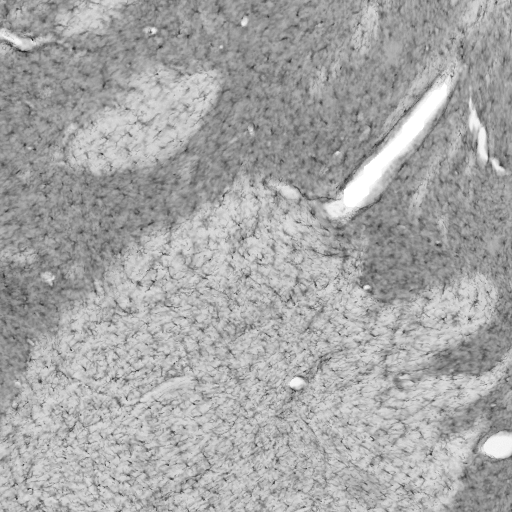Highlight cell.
Wrapping results in <instances>:
<instances>
[{"instance_id": "obj_1", "label": "cell", "mask_w": 512, "mask_h": 512, "mask_svg": "<svg viewBox=\"0 0 512 512\" xmlns=\"http://www.w3.org/2000/svg\"><path fill=\"white\" fill-rule=\"evenodd\" d=\"M511 1L478 2L460 44L469 98L487 131L490 151L509 168Z\"/></svg>"}]
</instances>
